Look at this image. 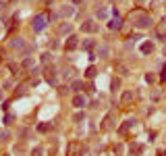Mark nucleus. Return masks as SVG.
Instances as JSON below:
<instances>
[{
	"instance_id": "3",
	"label": "nucleus",
	"mask_w": 166,
	"mask_h": 156,
	"mask_svg": "<svg viewBox=\"0 0 166 156\" xmlns=\"http://www.w3.org/2000/svg\"><path fill=\"white\" fill-rule=\"evenodd\" d=\"M81 31H87V33H96V31H98V25H96V21L87 19L85 23L81 25Z\"/></svg>"
},
{
	"instance_id": "4",
	"label": "nucleus",
	"mask_w": 166,
	"mask_h": 156,
	"mask_svg": "<svg viewBox=\"0 0 166 156\" xmlns=\"http://www.w3.org/2000/svg\"><path fill=\"white\" fill-rule=\"evenodd\" d=\"M79 46V40H77V35H73V33H71L69 38H66V44H64V48L71 52V50H75Z\"/></svg>"
},
{
	"instance_id": "15",
	"label": "nucleus",
	"mask_w": 166,
	"mask_h": 156,
	"mask_svg": "<svg viewBox=\"0 0 166 156\" xmlns=\"http://www.w3.org/2000/svg\"><path fill=\"white\" fill-rule=\"evenodd\" d=\"M81 87H83V81H81V79H75L73 83H71V90H73L75 94H79V92H81Z\"/></svg>"
},
{
	"instance_id": "12",
	"label": "nucleus",
	"mask_w": 166,
	"mask_h": 156,
	"mask_svg": "<svg viewBox=\"0 0 166 156\" xmlns=\"http://www.w3.org/2000/svg\"><path fill=\"white\" fill-rule=\"evenodd\" d=\"M141 52H143V54H152V52H154V44H152V42L141 44Z\"/></svg>"
},
{
	"instance_id": "34",
	"label": "nucleus",
	"mask_w": 166,
	"mask_h": 156,
	"mask_svg": "<svg viewBox=\"0 0 166 156\" xmlns=\"http://www.w3.org/2000/svg\"><path fill=\"white\" fill-rule=\"evenodd\" d=\"M73 2H75V4H81V2H85V0H73Z\"/></svg>"
},
{
	"instance_id": "16",
	"label": "nucleus",
	"mask_w": 166,
	"mask_h": 156,
	"mask_svg": "<svg viewBox=\"0 0 166 156\" xmlns=\"http://www.w3.org/2000/svg\"><path fill=\"white\" fill-rule=\"evenodd\" d=\"M71 31H73V25H71V23H66V25H60V27H58V33H60V35L71 33Z\"/></svg>"
},
{
	"instance_id": "14",
	"label": "nucleus",
	"mask_w": 166,
	"mask_h": 156,
	"mask_svg": "<svg viewBox=\"0 0 166 156\" xmlns=\"http://www.w3.org/2000/svg\"><path fill=\"white\" fill-rule=\"evenodd\" d=\"M131 127H135V119H129V121H125V125L118 129V133H125V131H129Z\"/></svg>"
},
{
	"instance_id": "2",
	"label": "nucleus",
	"mask_w": 166,
	"mask_h": 156,
	"mask_svg": "<svg viewBox=\"0 0 166 156\" xmlns=\"http://www.w3.org/2000/svg\"><path fill=\"white\" fill-rule=\"evenodd\" d=\"M46 25H48V17H46V15H35L31 19V29L35 33H42L46 29Z\"/></svg>"
},
{
	"instance_id": "10",
	"label": "nucleus",
	"mask_w": 166,
	"mask_h": 156,
	"mask_svg": "<svg viewBox=\"0 0 166 156\" xmlns=\"http://www.w3.org/2000/svg\"><path fill=\"white\" fill-rule=\"evenodd\" d=\"M131 100H133V90H127V92L123 94V98H121V104L125 106V104H129Z\"/></svg>"
},
{
	"instance_id": "25",
	"label": "nucleus",
	"mask_w": 166,
	"mask_h": 156,
	"mask_svg": "<svg viewBox=\"0 0 166 156\" xmlns=\"http://www.w3.org/2000/svg\"><path fill=\"white\" fill-rule=\"evenodd\" d=\"M58 17H60L58 13H50V15H48V21H58Z\"/></svg>"
},
{
	"instance_id": "35",
	"label": "nucleus",
	"mask_w": 166,
	"mask_h": 156,
	"mask_svg": "<svg viewBox=\"0 0 166 156\" xmlns=\"http://www.w3.org/2000/svg\"><path fill=\"white\" fill-rule=\"evenodd\" d=\"M0 62H2V52H0Z\"/></svg>"
},
{
	"instance_id": "8",
	"label": "nucleus",
	"mask_w": 166,
	"mask_h": 156,
	"mask_svg": "<svg viewBox=\"0 0 166 156\" xmlns=\"http://www.w3.org/2000/svg\"><path fill=\"white\" fill-rule=\"evenodd\" d=\"M121 27H123V21H121V17H114L112 21H108V29H116V31H118Z\"/></svg>"
},
{
	"instance_id": "5",
	"label": "nucleus",
	"mask_w": 166,
	"mask_h": 156,
	"mask_svg": "<svg viewBox=\"0 0 166 156\" xmlns=\"http://www.w3.org/2000/svg\"><path fill=\"white\" fill-rule=\"evenodd\" d=\"M73 106H75V108H79V110H81V108H85V106H87V98H85L83 94H77V96L73 98Z\"/></svg>"
},
{
	"instance_id": "23",
	"label": "nucleus",
	"mask_w": 166,
	"mask_h": 156,
	"mask_svg": "<svg viewBox=\"0 0 166 156\" xmlns=\"http://www.w3.org/2000/svg\"><path fill=\"white\" fill-rule=\"evenodd\" d=\"M52 56H54L52 52H44V54H42V62H48V60L52 62Z\"/></svg>"
},
{
	"instance_id": "19",
	"label": "nucleus",
	"mask_w": 166,
	"mask_h": 156,
	"mask_svg": "<svg viewBox=\"0 0 166 156\" xmlns=\"http://www.w3.org/2000/svg\"><path fill=\"white\" fill-rule=\"evenodd\" d=\"M96 73H98L96 67H89V69L85 71V79H93V77H96Z\"/></svg>"
},
{
	"instance_id": "17",
	"label": "nucleus",
	"mask_w": 166,
	"mask_h": 156,
	"mask_svg": "<svg viewBox=\"0 0 166 156\" xmlns=\"http://www.w3.org/2000/svg\"><path fill=\"white\" fill-rule=\"evenodd\" d=\"M116 71H118V73H121V75H125V77L129 75V69H127V67H125L123 62H116Z\"/></svg>"
},
{
	"instance_id": "20",
	"label": "nucleus",
	"mask_w": 166,
	"mask_h": 156,
	"mask_svg": "<svg viewBox=\"0 0 166 156\" xmlns=\"http://www.w3.org/2000/svg\"><path fill=\"white\" fill-rule=\"evenodd\" d=\"M23 67H25V69H33V58L25 56V58H23Z\"/></svg>"
},
{
	"instance_id": "11",
	"label": "nucleus",
	"mask_w": 166,
	"mask_h": 156,
	"mask_svg": "<svg viewBox=\"0 0 166 156\" xmlns=\"http://www.w3.org/2000/svg\"><path fill=\"white\" fill-rule=\"evenodd\" d=\"M81 46H83V50H93V48H96V40H83V44H81Z\"/></svg>"
},
{
	"instance_id": "31",
	"label": "nucleus",
	"mask_w": 166,
	"mask_h": 156,
	"mask_svg": "<svg viewBox=\"0 0 166 156\" xmlns=\"http://www.w3.org/2000/svg\"><path fill=\"white\" fill-rule=\"evenodd\" d=\"M98 17H100V19H104V17H106V11H104V9H100V11H98Z\"/></svg>"
},
{
	"instance_id": "28",
	"label": "nucleus",
	"mask_w": 166,
	"mask_h": 156,
	"mask_svg": "<svg viewBox=\"0 0 166 156\" xmlns=\"http://www.w3.org/2000/svg\"><path fill=\"white\" fill-rule=\"evenodd\" d=\"M13 119H15L13 115H6V117H4V125H11V121H13Z\"/></svg>"
},
{
	"instance_id": "33",
	"label": "nucleus",
	"mask_w": 166,
	"mask_h": 156,
	"mask_svg": "<svg viewBox=\"0 0 166 156\" xmlns=\"http://www.w3.org/2000/svg\"><path fill=\"white\" fill-rule=\"evenodd\" d=\"M4 9V0H0V11H2Z\"/></svg>"
},
{
	"instance_id": "9",
	"label": "nucleus",
	"mask_w": 166,
	"mask_h": 156,
	"mask_svg": "<svg viewBox=\"0 0 166 156\" xmlns=\"http://www.w3.org/2000/svg\"><path fill=\"white\" fill-rule=\"evenodd\" d=\"M73 13H75L73 4H64V6L60 9V15H62V17H73Z\"/></svg>"
},
{
	"instance_id": "13",
	"label": "nucleus",
	"mask_w": 166,
	"mask_h": 156,
	"mask_svg": "<svg viewBox=\"0 0 166 156\" xmlns=\"http://www.w3.org/2000/svg\"><path fill=\"white\" fill-rule=\"evenodd\" d=\"M98 54H100V58H108V54H110V48L106 46V44H102V46L98 48Z\"/></svg>"
},
{
	"instance_id": "22",
	"label": "nucleus",
	"mask_w": 166,
	"mask_h": 156,
	"mask_svg": "<svg viewBox=\"0 0 166 156\" xmlns=\"http://www.w3.org/2000/svg\"><path fill=\"white\" fill-rule=\"evenodd\" d=\"M110 87H112V92H118V87H121V81H118V79H112V81H110Z\"/></svg>"
},
{
	"instance_id": "32",
	"label": "nucleus",
	"mask_w": 166,
	"mask_h": 156,
	"mask_svg": "<svg viewBox=\"0 0 166 156\" xmlns=\"http://www.w3.org/2000/svg\"><path fill=\"white\" fill-rule=\"evenodd\" d=\"M162 81H166V69L162 71Z\"/></svg>"
},
{
	"instance_id": "30",
	"label": "nucleus",
	"mask_w": 166,
	"mask_h": 156,
	"mask_svg": "<svg viewBox=\"0 0 166 156\" xmlns=\"http://www.w3.org/2000/svg\"><path fill=\"white\" fill-rule=\"evenodd\" d=\"M83 119H85V115H81V113H79V115H75V121H77V123H81Z\"/></svg>"
},
{
	"instance_id": "27",
	"label": "nucleus",
	"mask_w": 166,
	"mask_h": 156,
	"mask_svg": "<svg viewBox=\"0 0 166 156\" xmlns=\"http://www.w3.org/2000/svg\"><path fill=\"white\" fill-rule=\"evenodd\" d=\"M69 90H71V87H69V85H62V87H60V96H64V94H69Z\"/></svg>"
},
{
	"instance_id": "6",
	"label": "nucleus",
	"mask_w": 166,
	"mask_h": 156,
	"mask_svg": "<svg viewBox=\"0 0 166 156\" xmlns=\"http://www.w3.org/2000/svg\"><path fill=\"white\" fill-rule=\"evenodd\" d=\"M46 81L56 85V69H54V67H48V69H46Z\"/></svg>"
},
{
	"instance_id": "21",
	"label": "nucleus",
	"mask_w": 166,
	"mask_h": 156,
	"mask_svg": "<svg viewBox=\"0 0 166 156\" xmlns=\"http://www.w3.org/2000/svg\"><path fill=\"white\" fill-rule=\"evenodd\" d=\"M110 125H112V113L104 119V125H102V129H110Z\"/></svg>"
},
{
	"instance_id": "18",
	"label": "nucleus",
	"mask_w": 166,
	"mask_h": 156,
	"mask_svg": "<svg viewBox=\"0 0 166 156\" xmlns=\"http://www.w3.org/2000/svg\"><path fill=\"white\" fill-rule=\"evenodd\" d=\"M50 129H52L50 123H42V125H37V131H40V133H48Z\"/></svg>"
},
{
	"instance_id": "26",
	"label": "nucleus",
	"mask_w": 166,
	"mask_h": 156,
	"mask_svg": "<svg viewBox=\"0 0 166 156\" xmlns=\"http://www.w3.org/2000/svg\"><path fill=\"white\" fill-rule=\"evenodd\" d=\"M0 138H2V142H6V140L11 138V133H8V131H2V133H0Z\"/></svg>"
},
{
	"instance_id": "24",
	"label": "nucleus",
	"mask_w": 166,
	"mask_h": 156,
	"mask_svg": "<svg viewBox=\"0 0 166 156\" xmlns=\"http://www.w3.org/2000/svg\"><path fill=\"white\" fill-rule=\"evenodd\" d=\"M156 38H158L160 42H166V33H164L162 29H158V31H156Z\"/></svg>"
},
{
	"instance_id": "7",
	"label": "nucleus",
	"mask_w": 166,
	"mask_h": 156,
	"mask_svg": "<svg viewBox=\"0 0 166 156\" xmlns=\"http://www.w3.org/2000/svg\"><path fill=\"white\" fill-rule=\"evenodd\" d=\"M23 46H25V40H23V38H19V35H17V38H13V40H11V48H13V50H21Z\"/></svg>"
},
{
	"instance_id": "29",
	"label": "nucleus",
	"mask_w": 166,
	"mask_h": 156,
	"mask_svg": "<svg viewBox=\"0 0 166 156\" xmlns=\"http://www.w3.org/2000/svg\"><path fill=\"white\" fill-rule=\"evenodd\" d=\"M154 79H156V77H154V75H152V73H148V75H146V81H148V83H152V81H154Z\"/></svg>"
},
{
	"instance_id": "1",
	"label": "nucleus",
	"mask_w": 166,
	"mask_h": 156,
	"mask_svg": "<svg viewBox=\"0 0 166 156\" xmlns=\"http://www.w3.org/2000/svg\"><path fill=\"white\" fill-rule=\"evenodd\" d=\"M133 21H135V27H139V29H146V27H152V25H154L152 17L146 15V13H137V15L133 17Z\"/></svg>"
}]
</instances>
